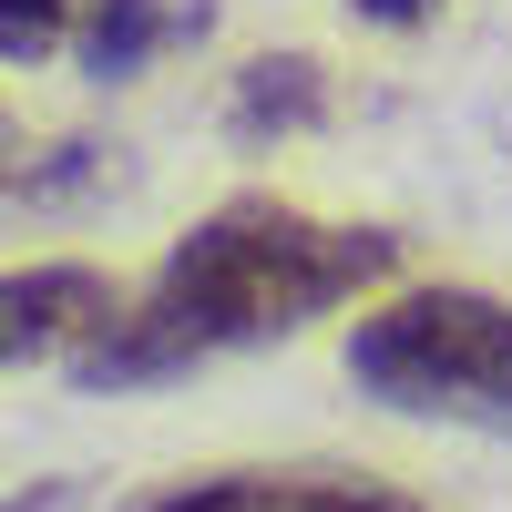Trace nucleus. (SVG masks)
Segmentation results:
<instances>
[{"mask_svg": "<svg viewBox=\"0 0 512 512\" xmlns=\"http://www.w3.org/2000/svg\"><path fill=\"white\" fill-rule=\"evenodd\" d=\"M349 11L379 31H420V21H441V0H349Z\"/></svg>", "mask_w": 512, "mask_h": 512, "instance_id": "obj_8", "label": "nucleus"}, {"mask_svg": "<svg viewBox=\"0 0 512 512\" xmlns=\"http://www.w3.org/2000/svg\"><path fill=\"white\" fill-rule=\"evenodd\" d=\"M82 21V0H0V62H41V52H62Z\"/></svg>", "mask_w": 512, "mask_h": 512, "instance_id": "obj_7", "label": "nucleus"}, {"mask_svg": "<svg viewBox=\"0 0 512 512\" xmlns=\"http://www.w3.org/2000/svg\"><path fill=\"white\" fill-rule=\"evenodd\" d=\"M113 308H123V297H113L103 267H21V277H0V369L82 349Z\"/></svg>", "mask_w": 512, "mask_h": 512, "instance_id": "obj_3", "label": "nucleus"}, {"mask_svg": "<svg viewBox=\"0 0 512 512\" xmlns=\"http://www.w3.org/2000/svg\"><path fill=\"white\" fill-rule=\"evenodd\" d=\"M390 267H400L390 226H328L308 205L236 195L216 216H195L164 246V267L144 277L134 308H113L72 349V379L82 390H154V379H185L205 359L297 338L308 318L349 308V297L379 287Z\"/></svg>", "mask_w": 512, "mask_h": 512, "instance_id": "obj_1", "label": "nucleus"}, {"mask_svg": "<svg viewBox=\"0 0 512 512\" xmlns=\"http://www.w3.org/2000/svg\"><path fill=\"white\" fill-rule=\"evenodd\" d=\"M216 31V0H82L72 21V52L93 82H134L154 52H175V41H205Z\"/></svg>", "mask_w": 512, "mask_h": 512, "instance_id": "obj_5", "label": "nucleus"}, {"mask_svg": "<svg viewBox=\"0 0 512 512\" xmlns=\"http://www.w3.org/2000/svg\"><path fill=\"white\" fill-rule=\"evenodd\" d=\"M349 379L400 420H472L512 441V308L482 287H410L349 328Z\"/></svg>", "mask_w": 512, "mask_h": 512, "instance_id": "obj_2", "label": "nucleus"}, {"mask_svg": "<svg viewBox=\"0 0 512 512\" xmlns=\"http://www.w3.org/2000/svg\"><path fill=\"white\" fill-rule=\"evenodd\" d=\"M308 123H328V72L308 52H267L236 72L226 93V134L236 144H267V134H308Z\"/></svg>", "mask_w": 512, "mask_h": 512, "instance_id": "obj_6", "label": "nucleus"}, {"mask_svg": "<svg viewBox=\"0 0 512 512\" xmlns=\"http://www.w3.org/2000/svg\"><path fill=\"white\" fill-rule=\"evenodd\" d=\"M134 512H420V502L390 482H338V472H205Z\"/></svg>", "mask_w": 512, "mask_h": 512, "instance_id": "obj_4", "label": "nucleus"}]
</instances>
